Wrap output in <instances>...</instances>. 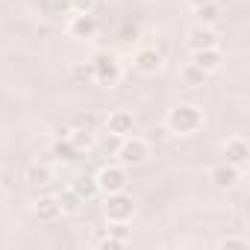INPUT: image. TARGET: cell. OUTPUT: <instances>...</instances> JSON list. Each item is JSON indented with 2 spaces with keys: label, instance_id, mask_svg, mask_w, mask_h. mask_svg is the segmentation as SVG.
Masks as SVG:
<instances>
[{
  "label": "cell",
  "instance_id": "obj_26",
  "mask_svg": "<svg viewBox=\"0 0 250 250\" xmlns=\"http://www.w3.org/2000/svg\"><path fill=\"white\" fill-rule=\"evenodd\" d=\"M94 0H71V12H91Z\"/></svg>",
  "mask_w": 250,
  "mask_h": 250
},
{
  "label": "cell",
  "instance_id": "obj_5",
  "mask_svg": "<svg viewBox=\"0 0 250 250\" xmlns=\"http://www.w3.org/2000/svg\"><path fill=\"white\" fill-rule=\"evenodd\" d=\"M94 180H97V191H103V194L124 191V188H127V183H130L127 168H124V165H106V168H100V174Z\"/></svg>",
  "mask_w": 250,
  "mask_h": 250
},
{
  "label": "cell",
  "instance_id": "obj_16",
  "mask_svg": "<svg viewBox=\"0 0 250 250\" xmlns=\"http://www.w3.org/2000/svg\"><path fill=\"white\" fill-rule=\"evenodd\" d=\"M56 200H59V209H62V215H77V212L83 209V203H85V200H83V197H80L74 188H68L65 194H59Z\"/></svg>",
  "mask_w": 250,
  "mask_h": 250
},
{
  "label": "cell",
  "instance_id": "obj_3",
  "mask_svg": "<svg viewBox=\"0 0 250 250\" xmlns=\"http://www.w3.org/2000/svg\"><path fill=\"white\" fill-rule=\"evenodd\" d=\"M103 212H106L109 221H130L133 212H136V203H133V197L127 194V188H124V191H112V194H106Z\"/></svg>",
  "mask_w": 250,
  "mask_h": 250
},
{
  "label": "cell",
  "instance_id": "obj_18",
  "mask_svg": "<svg viewBox=\"0 0 250 250\" xmlns=\"http://www.w3.org/2000/svg\"><path fill=\"white\" fill-rule=\"evenodd\" d=\"M71 80H74L77 85H85V83H91V80H94L91 62H74V65H71Z\"/></svg>",
  "mask_w": 250,
  "mask_h": 250
},
{
  "label": "cell",
  "instance_id": "obj_24",
  "mask_svg": "<svg viewBox=\"0 0 250 250\" xmlns=\"http://www.w3.org/2000/svg\"><path fill=\"white\" fill-rule=\"evenodd\" d=\"M118 39H121L124 44H133V42L139 39V27H136V24H124V27L118 30Z\"/></svg>",
  "mask_w": 250,
  "mask_h": 250
},
{
  "label": "cell",
  "instance_id": "obj_22",
  "mask_svg": "<svg viewBox=\"0 0 250 250\" xmlns=\"http://www.w3.org/2000/svg\"><path fill=\"white\" fill-rule=\"evenodd\" d=\"M206 77H209V74H203V71H200V68H194L191 62H188V65H186V71H183V80H186L188 85H200Z\"/></svg>",
  "mask_w": 250,
  "mask_h": 250
},
{
  "label": "cell",
  "instance_id": "obj_7",
  "mask_svg": "<svg viewBox=\"0 0 250 250\" xmlns=\"http://www.w3.org/2000/svg\"><path fill=\"white\" fill-rule=\"evenodd\" d=\"M97 33V18L91 12H74L68 21V36L74 39H91Z\"/></svg>",
  "mask_w": 250,
  "mask_h": 250
},
{
  "label": "cell",
  "instance_id": "obj_4",
  "mask_svg": "<svg viewBox=\"0 0 250 250\" xmlns=\"http://www.w3.org/2000/svg\"><path fill=\"white\" fill-rule=\"evenodd\" d=\"M115 153H118L121 165H142L147 159V142L139 136H124L121 145L115 147Z\"/></svg>",
  "mask_w": 250,
  "mask_h": 250
},
{
  "label": "cell",
  "instance_id": "obj_28",
  "mask_svg": "<svg viewBox=\"0 0 250 250\" xmlns=\"http://www.w3.org/2000/svg\"><path fill=\"white\" fill-rule=\"evenodd\" d=\"M188 3L191 6H200V3H209V0H188Z\"/></svg>",
  "mask_w": 250,
  "mask_h": 250
},
{
  "label": "cell",
  "instance_id": "obj_19",
  "mask_svg": "<svg viewBox=\"0 0 250 250\" xmlns=\"http://www.w3.org/2000/svg\"><path fill=\"white\" fill-rule=\"evenodd\" d=\"M27 180H30V183H36V186H47V183H50V168H47V165L33 162V165L27 168Z\"/></svg>",
  "mask_w": 250,
  "mask_h": 250
},
{
  "label": "cell",
  "instance_id": "obj_25",
  "mask_svg": "<svg viewBox=\"0 0 250 250\" xmlns=\"http://www.w3.org/2000/svg\"><path fill=\"white\" fill-rule=\"evenodd\" d=\"M218 247H221V250H247V238H235V235H229V238H221Z\"/></svg>",
  "mask_w": 250,
  "mask_h": 250
},
{
  "label": "cell",
  "instance_id": "obj_13",
  "mask_svg": "<svg viewBox=\"0 0 250 250\" xmlns=\"http://www.w3.org/2000/svg\"><path fill=\"white\" fill-rule=\"evenodd\" d=\"M33 212H36V218H39V221H44V224H53V221L62 215L59 200H56V197H50V194L39 197V200L33 203Z\"/></svg>",
  "mask_w": 250,
  "mask_h": 250
},
{
  "label": "cell",
  "instance_id": "obj_6",
  "mask_svg": "<svg viewBox=\"0 0 250 250\" xmlns=\"http://www.w3.org/2000/svg\"><path fill=\"white\" fill-rule=\"evenodd\" d=\"M106 130H109V136H115V139L133 136V130H136V118H133V112H127V109H115V112H109V118H106Z\"/></svg>",
  "mask_w": 250,
  "mask_h": 250
},
{
  "label": "cell",
  "instance_id": "obj_21",
  "mask_svg": "<svg viewBox=\"0 0 250 250\" xmlns=\"http://www.w3.org/2000/svg\"><path fill=\"white\" fill-rule=\"evenodd\" d=\"M109 235L127 244V241H130V227H127V221H112V227H109Z\"/></svg>",
  "mask_w": 250,
  "mask_h": 250
},
{
  "label": "cell",
  "instance_id": "obj_27",
  "mask_svg": "<svg viewBox=\"0 0 250 250\" xmlns=\"http://www.w3.org/2000/svg\"><path fill=\"white\" fill-rule=\"evenodd\" d=\"M97 247H100V250H118V247H124V241H118V238L106 235V238H100V241H97Z\"/></svg>",
  "mask_w": 250,
  "mask_h": 250
},
{
  "label": "cell",
  "instance_id": "obj_14",
  "mask_svg": "<svg viewBox=\"0 0 250 250\" xmlns=\"http://www.w3.org/2000/svg\"><path fill=\"white\" fill-rule=\"evenodd\" d=\"M50 153H53L59 162H77V159H80V150L74 147V142H71L68 136H59V142H53Z\"/></svg>",
  "mask_w": 250,
  "mask_h": 250
},
{
  "label": "cell",
  "instance_id": "obj_11",
  "mask_svg": "<svg viewBox=\"0 0 250 250\" xmlns=\"http://www.w3.org/2000/svg\"><path fill=\"white\" fill-rule=\"evenodd\" d=\"M221 62H224V56H221V50H218V47L191 50V65H194V68H200L203 74H212V71H218V68H221Z\"/></svg>",
  "mask_w": 250,
  "mask_h": 250
},
{
  "label": "cell",
  "instance_id": "obj_9",
  "mask_svg": "<svg viewBox=\"0 0 250 250\" xmlns=\"http://www.w3.org/2000/svg\"><path fill=\"white\" fill-rule=\"evenodd\" d=\"M238 177H241V171H238L235 165H229V162H224V165H215V168L209 171V180H212V186H215L218 191H227V188H232V186L238 183Z\"/></svg>",
  "mask_w": 250,
  "mask_h": 250
},
{
  "label": "cell",
  "instance_id": "obj_10",
  "mask_svg": "<svg viewBox=\"0 0 250 250\" xmlns=\"http://www.w3.org/2000/svg\"><path fill=\"white\" fill-rule=\"evenodd\" d=\"M186 42H188V47H191V50L218 47V33H215L212 27H203V24H197V27H191V30H188Z\"/></svg>",
  "mask_w": 250,
  "mask_h": 250
},
{
  "label": "cell",
  "instance_id": "obj_12",
  "mask_svg": "<svg viewBox=\"0 0 250 250\" xmlns=\"http://www.w3.org/2000/svg\"><path fill=\"white\" fill-rule=\"evenodd\" d=\"M224 153H227V162L235 165L238 171H241V168L247 165V159H250V147H247L244 139H227V142H224Z\"/></svg>",
  "mask_w": 250,
  "mask_h": 250
},
{
  "label": "cell",
  "instance_id": "obj_20",
  "mask_svg": "<svg viewBox=\"0 0 250 250\" xmlns=\"http://www.w3.org/2000/svg\"><path fill=\"white\" fill-rule=\"evenodd\" d=\"M68 139L74 142V147H77V150H85V147H91V145H94V139H91V133H88V130H71V133H68Z\"/></svg>",
  "mask_w": 250,
  "mask_h": 250
},
{
  "label": "cell",
  "instance_id": "obj_15",
  "mask_svg": "<svg viewBox=\"0 0 250 250\" xmlns=\"http://www.w3.org/2000/svg\"><path fill=\"white\" fill-rule=\"evenodd\" d=\"M194 18H197V24H203V27H212V24L221 18V3H218V0H209V3H200V6H194Z\"/></svg>",
  "mask_w": 250,
  "mask_h": 250
},
{
  "label": "cell",
  "instance_id": "obj_17",
  "mask_svg": "<svg viewBox=\"0 0 250 250\" xmlns=\"http://www.w3.org/2000/svg\"><path fill=\"white\" fill-rule=\"evenodd\" d=\"M74 191H77L83 200H88V197H94V194H97V180H94V177H88V174H80V177L74 180Z\"/></svg>",
  "mask_w": 250,
  "mask_h": 250
},
{
  "label": "cell",
  "instance_id": "obj_1",
  "mask_svg": "<svg viewBox=\"0 0 250 250\" xmlns=\"http://www.w3.org/2000/svg\"><path fill=\"white\" fill-rule=\"evenodd\" d=\"M165 127L171 133H177V136H194L203 127V112L197 106H191V103H180V106H174L168 112Z\"/></svg>",
  "mask_w": 250,
  "mask_h": 250
},
{
  "label": "cell",
  "instance_id": "obj_23",
  "mask_svg": "<svg viewBox=\"0 0 250 250\" xmlns=\"http://www.w3.org/2000/svg\"><path fill=\"white\" fill-rule=\"evenodd\" d=\"M44 9H47V15H62V12H71V0H44Z\"/></svg>",
  "mask_w": 250,
  "mask_h": 250
},
{
  "label": "cell",
  "instance_id": "obj_8",
  "mask_svg": "<svg viewBox=\"0 0 250 250\" xmlns=\"http://www.w3.org/2000/svg\"><path fill=\"white\" fill-rule=\"evenodd\" d=\"M133 65H136V71H139V74L153 77V74H159V68H162V53H159L156 47H142V50L136 53Z\"/></svg>",
  "mask_w": 250,
  "mask_h": 250
},
{
  "label": "cell",
  "instance_id": "obj_2",
  "mask_svg": "<svg viewBox=\"0 0 250 250\" xmlns=\"http://www.w3.org/2000/svg\"><path fill=\"white\" fill-rule=\"evenodd\" d=\"M91 71H94V83L103 85V88H115L121 83V74H124L118 56L109 53V50H100V53L91 56Z\"/></svg>",
  "mask_w": 250,
  "mask_h": 250
}]
</instances>
